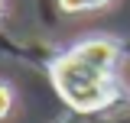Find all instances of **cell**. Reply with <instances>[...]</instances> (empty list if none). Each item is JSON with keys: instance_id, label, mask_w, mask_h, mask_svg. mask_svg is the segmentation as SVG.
<instances>
[{"instance_id": "cell-1", "label": "cell", "mask_w": 130, "mask_h": 123, "mask_svg": "<svg viewBox=\"0 0 130 123\" xmlns=\"http://www.w3.org/2000/svg\"><path fill=\"white\" fill-rule=\"evenodd\" d=\"M114 62H117V46L111 39H91L52 65V81L75 110H98L107 100H114Z\"/></svg>"}, {"instance_id": "cell-2", "label": "cell", "mask_w": 130, "mask_h": 123, "mask_svg": "<svg viewBox=\"0 0 130 123\" xmlns=\"http://www.w3.org/2000/svg\"><path fill=\"white\" fill-rule=\"evenodd\" d=\"M101 3H107V0H59L62 10H88V7H101Z\"/></svg>"}, {"instance_id": "cell-3", "label": "cell", "mask_w": 130, "mask_h": 123, "mask_svg": "<svg viewBox=\"0 0 130 123\" xmlns=\"http://www.w3.org/2000/svg\"><path fill=\"white\" fill-rule=\"evenodd\" d=\"M7 110H10V91H7V88H0V117H3Z\"/></svg>"}, {"instance_id": "cell-4", "label": "cell", "mask_w": 130, "mask_h": 123, "mask_svg": "<svg viewBox=\"0 0 130 123\" xmlns=\"http://www.w3.org/2000/svg\"><path fill=\"white\" fill-rule=\"evenodd\" d=\"M0 10H3V0H0Z\"/></svg>"}]
</instances>
